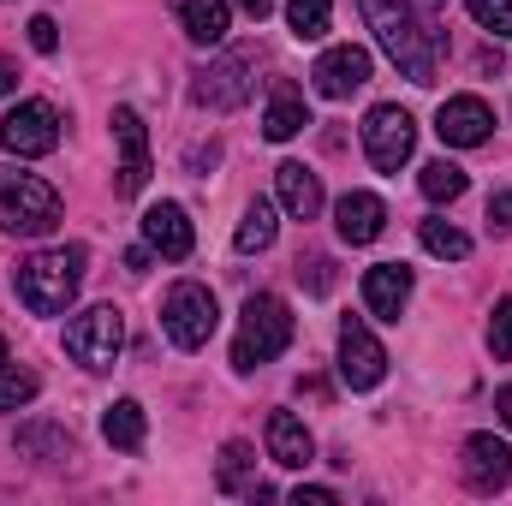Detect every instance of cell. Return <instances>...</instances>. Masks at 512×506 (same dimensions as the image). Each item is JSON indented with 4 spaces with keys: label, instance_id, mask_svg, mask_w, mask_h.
I'll list each match as a JSON object with an SVG mask.
<instances>
[{
    "label": "cell",
    "instance_id": "cell-1",
    "mask_svg": "<svg viewBox=\"0 0 512 506\" xmlns=\"http://www.w3.org/2000/svg\"><path fill=\"white\" fill-rule=\"evenodd\" d=\"M364 24L376 30L382 54L411 78V84H435V36L417 24V12L405 0H358Z\"/></svg>",
    "mask_w": 512,
    "mask_h": 506
},
{
    "label": "cell",
    "instance_id": "cell-2",
    "mask_svg": "<svg viewBox=\"0 0 512 506\" xmlns=\"http://www.w3.org/2000/svg\"><path fill=\"white\" fill-rule=\"evenodd\" d=\"M84 262H90L84 245H48V251L24 256L18 274H12L24 310H36V316H60V310L78 298V286H84Z\"/></svg>",
    "mask_w": 512,
    "mask_h": 506
},
{
    "label": "cell",
    "instance_id": "cell-3",
    "mask_svg": "<svg viewBox=\"0 0 512 506\" xmlns=\"http://www.w3.org/2000/svg\"><path fill=\"white\" fill-rule=\"evenodd\" d=\"M60 227V197L48 179L36 173H18V167H0V233H18V239H42Z\"/></svg>",
    "mask_w": 512,
    "mask_h": 506
},
{
    "label": "cell",
    "instance_id": "cell-4",
    "mask_svg": "<svg viewBox=\"0 0 512 506\" xmlns=\"http://www.w3.org/2000/svg\"><path fill=\"white\" fill-rule=\"evenodd\" d=\"M292 346V316L274 292H256L245 298V316H239V340H233V370L251 376L256 364H274L280 352Z\"/></svg>",
    "mask_w": 512,
    "mask_h": 506
},
{
    "label": "cell",
    "instance_id": "cell-5",
    "mask_svg": "<svg viewBox=\"0 0 512 506\" xmlns=\"http://www.w3.org/2000/svg\"><path fill=\"white\" fill-rule=\"evenodd\" d=\"M215 328H221L215 292H209L203 280H179V286L167 292V304H161V334H167L179 352H203V346L215 340Z\"/></svg>",
    "mask_w": 512,
    "mask_h": 506
},
{
    "label": "cell",
    "instance_id": "cell-6",
    "mask_svg": "<svg viewBox=\"0 0 512 506\" xmlns=\"http://www.w3.org/2000/svg\"><path fill=\"white\" fill-rule=\"evenodd\" d=\"M251 90H256V54L251 48H227V54H215L209 66H197V78H191V102L209 108V114L245 108Z\"/></svg>",
    "mask_w": 512,
    "mask_h": 506
},
{
    "label": "cell",
    "instance_id": "cell-7",
    "mask_svg": "<svg viewBox=\"0 0 512 506\" xmlns=\"http://www.w3.org/2000/svg\"><path fill=\"white\" fill-rule=\"evenodd\" d=\"M120 346H126V322H120L114 304H90L84 316L66 322V358L84 364V370H114Z\"/></svg>",
    "mask_w": 512,
    "mask_h": 506
},
{
    "label": "cell",
    "instance_id": "cell-8",
    "mask_svg": "<svg viewBox=\"0 0 512 506\" xmlns=\"http://www.w3.org/2000/svg\"><path fill=\"white\" fill-rule=\"evenodd\" d=\"M411 149H417V120L399 102H382V108L364 114V155H370L376 173H399L411 161Z\"/></svg>",
    "mask_w": 512,
    "mask_h": 506
},
{
    "label": "cell",
    "instance_id": "cell-9",
    "mask_svg": "<svg viewBox=\"0 0 512 506\" xmlns=\"http://www.w3.org/2000/svg\"><path fill=\"white\" fill-rule=\"evenodd\" d=\"M0 149L18 155V161L54 155V149H60V114H54L48 102H18V108L0 120Z\"/></svg>",
    "mask_w": 512,
    "mask_h": 506
},
{
    "label": "cell",
    "instance_id": "cell-10",
    "mask_svg": "<svg viewBox=\"0 0 512 506\" xmlns=\"http://www.w3.org/2000/svg\"><path fill=\"white\" fill-rule=\"evenodd\" d=\"M382 376H387L382 340H376L358 316H346V322H340V381H346L352 393H370V387H382Z\"/></svg>",
    "mask_w": 512,
    "mask_h": 506
},
{
    "label": "cell",
    "instance_id": "cell-11",
    "mask_svg": "<svg viewBox=\"0 0 512 506\" xmlns=\"http://www.w3.org/2000/svg\"><path fill=\"white\" fill-rule=\"evenodd\" d=\"M459 477H465V489L471 495H495V489H507L512 483V447L501 435H471L465 441V453H459Z\"/></svg>",
    "mask_w": 512,
    "mask_h": 506
},
{
    "label": "cell",
    "instance_id": "cell-12",
    "mask_svg": "<svg viewBox=\"0 0 512 506\" xmlns=\"http://www.w3.org/2000/svg\"><path fill=\"white\" fill-rule=\"evenodd\" d=\"M310 84H316L328 102H346L352 90L370 84V54H364L358 42H340V48H328V54L310 66Z\"/></svg>",
    "mask_w": 512,
    "mask_h": 506
},
{
    "label": "cell",
    "instance_id": "cell-13",
    "mask_svg": "<svg viewBox=\"0 0 512 506\" xmlns=\"http://www.w3.org/2000/svg\"><path fill=\"white\" fill-rule=\"evenodd\" d=\"M114 143H120V179L114 197H137L149 185V131L137 120V108H114Z\"/></svg>",
    "mask_w": 512,
    "mask_h": 506
},
{
    "label": "cell",
    "instance_id": "cell-14",
    "mask_svg": "<svg viewBox=\"0 0 512 506\" xmlns=\"http://www.w3.org/2000/svg\"><path fill=\"white\" fill-rule=\"evenodd\" d=\"M435 131H441V143H447V149H477V143H489L495 114H489V102H483V96H447V102H441V114H435Z\"/></svg>",
    "mask_w": 512,
    "mask_h": 506
},
{
    "label": "cell",
    "instance_id": "cell-15",
    "mask_svg": "<svg viewBox=\"0 0 512 506\" xmlns=\"http://www.w3.org/2000/svg\"><path fill=\"white\" fill-rule=\"evenodd\" d=\"M143 245L155 256H167V262H185L191 245H197V233H191V221H185L179 203H149L143 209Z\"/></svg>",
    "mask_w": 512,
    "mask_h": 506
},
{
    "label": "cell",
    "instance_id": "cell-16",
    "mask_svg": "<svg viewBox=\"0 0 512 506\" xmlns=\"http://www.w3.org/2000/svg\"><path fill=\"white\" fill-rule=\"evenodd\" d=\"M334 227H340L346 245H376L382 227H387V203L376 191H346V197L334 203Z\"/></svg>",
    "mask_w": 512,
    "mask_h": 506
},
{
    "label": "cell",
    "instance_id": "cell-17",
    "mask_svg": "<svg viewBox=\"0 0 512 506\" xmlns=\"http://www.w3.org/2000/svg\"><path fill=\"white\" fill-rule=\"evenodd\" d=\"M262 441H268V459L286 465V471H304L316 459V441H310V429H304L298 411H274L268 429H262Z\"/></svg>",
    "mask_w": 512,
    "mask_h": 506
},
{
    "label": "cell",
    "instance_id": "cell-18",
    "mask_svg": "<svg viewBox=\"0 0 512 506\" xmlns=\"http://www.w3.org/2000/svg\"><path fill=\"white\" fill-rule=\"evenodd\" d=\"M364 304H370V316L399 322V310L411 304V268H405V262H376V268L364 274Z\"/></svg>",
    "mask_w": 512,
    "mask_h": 506
},
{
    "label": "cell",
    "instance_id": "cell-19",
    "mask_svg": "<svg viewBox=\"0 0 512 506\" xmlns=\"http://www.w3.org/2000/svg\"><path fill=\"white\" fill-rule=\"evenodd\" d=\"M274 191H280V209L292 221H316L322 215V179L304 167V161H280L274 167Z\"/></svg>",
    "mask_w": 512,
    "mask_h": 506
},
{
    "label": "cell",
    "instance_id": "cell-20",
    "mask_svg": "<svg viewBox=\"0 0 512 506\" xmlns=\"http://www.w3.org/2000/svg\"><path fill=\"white\" fill-rule=\"evenodd\" d=\"M173 18H179V30L197 48H221L227 30H233V6L227 0H173Z\"/></svg>",
    "mask_w": 512,
    "mask_h": 506
},
{
    "label": "cell",
    "instance_id": "cell-21",
    "mask_svg": "<svg viewBox=\"0 0 512 506\" xmlns=\"http://www.w3.org/2000/svg\"><path fill=\"white\" fill-rule=\"evenodd\" d=\"M310 126V108H304V96H298V84H274L268 90V114H262V137L268 143H286V137H298V131Z\"/></svg>",
    "mask_w": 512,
    "mask_h": 506
},
{
    "label": "cell",
    "instance_id": "cell-22",
    "mask_svg": "<svg viewBox=\"0 0 512 506\" xmlns=\"http://www.w3.org/2000/svg\"><path fill=\"white\" fill-rule=\"evenodd\" d=\"M18 453L36 459V465H72V459H78V441H72V429H60V423H24V429H18Z\"/></svg>",
    "mask_w": 512,
    "mask_h": 506
},
{
    "label": "cell",
    "instance_id": "cell-23",
    "mask_svg": "<svg viewBox=\"0 0 512 506\" xmlns=\"http://www.w3.org/2000/svg\"><path fill=\"white\" fill-rule=\"evenodd\" d=\"M102 435H108V447L137 453V447H143V405H137V399H114V405L102 411Z\"/></svg>",
    "mask_w": 512,
    "mask_h": 506
},
{
    "label": "cell",
    "instance_id": "cell-24",
    "mask_svg": "<svg viewBox=\"0 0 512 506\" xmlns=\"http://www.w3.org/2000/svg\"><path fill=\"white\" fill-rule=\"evenodd\" d=\"M251 471H256V453L245 441H227V447H221V465H215V483H221L227 495H251L256 489Z\"/></svg>",
    "mask_w": 512,
    "mask_h": 506
},
{
    "label": "cell",
    "instance_id": "cell-25",
    "mask_svg": "<svg viewBox=\"0 0 512 506\" xmlns=\"http://www.w3.org/2000/svg\"><path fill=\"white\" fill-rule=\"evenodd\" d=\"M286 24L298 42H322L334 24V0H286Z\"/></svg>",
    "mask_w": 512,
    "mask_h": 506
},
{
    "label": "cell",
    "instance_id": "cell-26",
    "mask_svg": "<svg viewBox=\"0 0 512 506\" xmlns=\"http://www.w3.org/2000/svg\"><path fill=\"white\" fill-rule=\"evenodd\" d=\"M417 185H423L429 203H453V197H465V167H453L447 155H441V161H423Z\"/></svg>",
    "mask_w": 512,
    "mask_h": 506
},
{
    "label": "cell",
    "instance_id": "cell-27",
    "mask_svg": "<svg viewBox=\"0 0 512 506\" xmlns=\"http://www.w3.org/2000/svg\"><path fill=\"white\" fill-rule=\"evenodd\" d=\"M417 239H423V251L441 256V262H465V256H471V239H465L453 221H441V215H435V221H423V227H417Z\"/></svg>",
    "mask_w": 512,
    "mask_h": 506
},
{
    "label": "cell",
    "instance_id": "cell-28",
    "mask_svg": "<svg viewBox=\"0 0 512 506\" xmlns=\"http://www.w3.org/2000/svg\"><path fill=\"white\" fill-rule=\"evenodd\" d=\"M274 227H280V221H274V203H262V197H256L251 209H245V221H239V239H233V245H239L245 256L268 251V245H274Z\"/></svg>",
    "mask_w": 512,
    "mask_h": 506
},
{
    "label": "cell",
    "instance_id": "cell-29",
    "mask_svg": "<svg viewBox=\"0 0 512 506\" xmlns=\"http://www.w3.org/2000/svg\"><path fill=\"white\" fill-rule=\"evenodd\" d=\"M36 387H42V381L30 376V370H18V364H0V411H18V405H30V399H36Z\"/></svg>",
    "mask_w": 512,
    "mask_h": 506
},
{
    "label": "cell",
    "instance_id": "cell-30",
    "mask_svg": "<svg viewBox=\"0 0 512 506\" xmlns=\"http://www.w3.org/2000/svg\"><path fill=\"white\" fill-rule=\"evenodd\" d=\"M465 12L489 30V36H501V42H512V0H465Z\"/></svg>",
    "mask_w": 512,
    "mask_h": 506
},
{
    "label": "cell",
    "instance_id": "cell-31",
    "mask_svg": "<svg viewBox=\"0 0 512 506\" xmlns=\"http://www.w3.org/2000/svg\"><path fill=\"white\" fill-rule=\"evenodd\" d=\"M489 352H495L501 364H512V298H501L495 316H489Z\"/></svg>",
    "mask_w": 512,
    "mask_h": 506
},
{
    "label": "cell",
    "instance_id": "cell-32",
    "mask_svg": "<svg viewBox=\"0 0 512 506\" xmlns=\"http://www.w3.org/2000/svg\"><path fill=\"white\" fill-rule=\"evenodd\" d=\"M298 280H304L310 292H328V286H334V262H328V256H298Z\"/></svg>",
    "mask_w": 512,
    "mask_h": 506
},
{
    "label": "cell",
    "instance_id": "cell-33",
    "mask_svg": "<svg viewBox=\"0 0 512 506\" xmlns=\"http://www.w3.org/2000/svg\"><path fill=\"white\" fill-rule=\"evenodd\" d=\"M30 48H36V54H54V48H60V24H54L48 12L30 18Z\"/></svg>",
    "mask_w": 512,
    "mask_h": 506
},
{
    "label": "cell",
    "instance_id": "cell-34",
    "mask_svg": "<svg viewBox=\"0 0 512 506\" xmlns=\"http://www.w3.org/2000/svg\"><path fill=\"white\" fill-rule=\"evenodd\" d=\"M489 221H495V227H512V191H495V197H489Z\"/></svg>",
    "mask_w": 512,
    "mask_h": 506
},
{
    "label": "cell",
    "instance_id": "cell-35",
    "mask_svg": "<svg viewBox=\"0 0 512 506\" xmlns=\"http://www.w3.org/2000/svg\"><path fill=\"white\" fill-rule=\"evenodd\" d=\"M292 501H298V506H334L340 495H334V489H298Z\"/></svg>",
    "mask_w": 512,
    "mask_h": 506
},
{
    "label": "cell",
    "instance_id": "cell-36",
    "mask_svg": "<svg viewBox=\"0 0 512 506\" xmlns=\"http://www.w3.org/2000/svg\"><path fill=\"white\" fill-rule=\"evenodd\" d=\"M495 417H501V423L512 429V381L501 387V393H495Z\"/></svg>",
    "mask_w": 512,
    "mask_h": 506
},
{
    "label": "cell",
    "instance_id": "cell-37",
    "mask_svg": "<svg viewBox=\"0 0 512 506\" xmlns=\"http://www.w3.org/2000/svg\"><path fill=\"white\" fill-rule=\"evenodd\" d=\"M233 6H239V12H251L256 24H262V18H268V12H274V0H233Z\"/></svg>",
    "mask_w": 512,
    "mask_h": 506
},
{
    "label": "cell",
    "instance_id": "cell-38",
    "mask_svg": "<svg viewBox=\"0 0 512 506\" xmlns=\"http://www.w3.org/2000/svg\"><path fill=\"white\" fill-rule=\"evenodd\" d=\"M18 90V66L12 60H0V96H12Z\"/></svg>",
    "mask_w": 512,
    "mask_h": 506
},
{
    "label": "cell",
    "instance_id": "cell-39",
    "mask_svg": "<svg viewBox=\"0 0 512 506\" xmlns=\"http://www.w3.org/2000/svg\"><path fill=\"white\" fill-rule=\"evenodd\" d=\"M0 364H12V358H6V340H0Z\"/></svg>",
    "mask_w": 512,
    "mask_h": 506
}]
</instances>
